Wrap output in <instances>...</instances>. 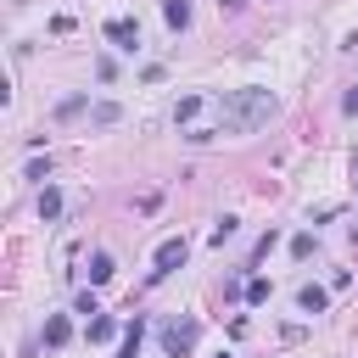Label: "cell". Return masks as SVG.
Masks as SVG:
<instances>
[{
    "mask_svg": "<svg viewBox=\"0 0 358 358\" xmlns=\"http://www.w3.org/2000/svg\"><path fill=\"white\" fill-rule=\"evenodd\" d=\"M268 118H275V96L268 90H235V96L218 101V129L224 134H252Z\"/></svg>",
    "mask_w": 358,
    "mask_h": 358,
    "instance_id": "obj_1",
    "label": "cell"
},
{
    "mask_svg": "<svg viewBox=\"0 0 358 358\" xmlns=\"http://www.w3.org/2000/svg\"><path fill=\"white\" fill-rule=\"evenodd\" d=\"M196 319H168L162 325V347H168V358H191V347H196Z\"/></svg>",
    "mask_w": 358,
    "mask_h": 358,
    "instance_id": "obj_2",
    "label": "cell"
},
{
    "mask_svg": "<svg viewBox=\"0 0 358 358\" xmlns=\"http://www.w3.org/2000/svg\"><path fill=\"white\" fill-rule=\"evenodd\" d=\"M107 39L118 45V51H134V45H140V23H134V17H112L107 23Z\"/></svg>",
    "mask_w": 358,
    "mask_h": 358,
    "instance_id": "obj_3",
    "label": "cell"
},
{
    "mask_svg": "<svg viewBox=\"0 0 358 358\" xmlns=\"http://www.w3.org/2000/svg\"><path fill=\"white\" fill-rule=\"evenodd\" d=\"M179 263H185V241H162V246H157V268H151V275H168V268H179Z\"/></svg>",
    "mask_w": 358,
    "mask_h": 358,
    "instance_id": "obj_4",
    "label": "cell"
},
{
    "mask_svg": "<svg viewBox=\"0 0 358 358\" xmlns=\"http://www.w3.org/2000/svg\"><path fill=\"white\" fill-rule=\"evenodd\" d=\"M297 308H302V313H319V308H325V291H319V286H302V291H297Z\"/></svg>",
    "mask_w": 358,
    "mask_h": 358,
    "instance_id": "obj_5",
    "label": "cell"
},
{
    "mask_svg": "<svg viewBox=\"0 0 358 358\" xmlns=\"http://www.w3.org/2000/svg\"><path fill=\"white\" fill-rule=\"evenodd\" d=\"M67 336H73V325H67V313H56V319L45 325V341H51V347H62Z\"/></svg>",
    "mask_w": 358,
    "mask_h": 358,
    "instance_id": "obj_6",
    "label": "cell"
},
{
    "mask_svg": "<svg viewBox=\"0 0 358 358\" xmlns=\"http://www.w3.org/2000/svg\"><path fill=\"white\" fill-rule=\"evenodd\" d=\"M162 17H168V28H185V23H191V6H185V0H168Z\"/></svg>",
    "mask_w": 358,
    "mask_h": 358,
    "instance_id": "obj_7",
    "label": "cell"
},
{
    "mask_svg": "<svg viewBox=\"0 0 358 358\" xmlns=\"http://www.w3.org/2000/svg\"><path fill=\"white\" fill-rule=\"evenodd\" d=\"M118 358H140V319L123 325V352H118Z\"/></svg>",
    "mask_w": 358,
    "mask_h": 358,
    "instance_id": "obj_8",
    "label": "cell"
},
{
    "mask_svg": "<svg viewBox=\"0 0 358 358\" xmlns=\"http://www.w3.org/2000/svg\"><path fill=\"white\" fill-rule=\"evenodd\" d=\"M90 280H96V286H101V280H112V257H107V252L90 257Z\"/></svg>",
    "mask_w": 358,
    "mask_h": 358,
    "instance_id": "obj_9",
    "label": "cell"
},
{
    "mask_svg": "<svg viewBox=\"0 0 358 358\" xmlns=\"http://www.w3.org/2000/svg\"><path fill=\"white\" fill-rule=\"evenodd\" d=\"M118 336V319H90V341H112Z\"/></svg>",
    "mask_w": 358,
    "mask_h": 358,
    "instance_id": "obj_10",
    "label": "cell"
},
{
    "mask_svg": "<svg viewBox=\"0 0 358 358\" xmlns=\"http://www.w3.org/2000/svg\"><path fill=\"white\" fill-rule=\"evenodd\" d=\"M39 213H45V218H56V213H62V196H56V191H45V196H39Z\"/></svg>",
    "mask_w": 358,
    "mask_h": 358,
    "instance_id": "obj_11",
    "label": "cell"
},
{
    "mask_svg": "<svg viewBox=\"0 0 358 358\" xmlns=\"http://www.w3.org/2000/svg\"><path fill=\"white\" fill-rule=\"evenodd\" d=\"M246 302H268V280H252L246 286Z\"/></svg>",
    "mask_w": 358,
    "mask_h": 358,
    "instance_id": "obj_12",
    "label": "cell"
}]
</instances>
